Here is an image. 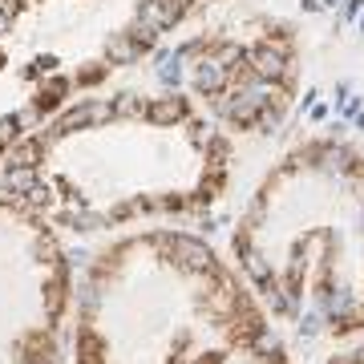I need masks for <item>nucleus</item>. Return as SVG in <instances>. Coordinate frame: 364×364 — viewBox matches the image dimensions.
<instances>
[{
	"label": "nucleus",
	"mask_w": 364,
	"mask_h": 364,
	"mask_svg": "<svg viewBox=\"0 0 364 364\" xmlns=\"http://www.w3.org/2000/svg\"><path fill=\"white\" fill-rule=\"evenodd\" d=\"M0 170L4 191L61 239H97L219 207L231 191L235 146L186 93L109 90L57 109Z\"/></svg>",
	"instance_id": "obj_1"
},
{
	"label": "nucleus",
	"mask_w": 364,
	"mask_h": 364,
	"mask_svg": "<svg viewBox=\"0 0 364 364\" xmlns=\"http://www.w3.org/2000/svg\"><path fill=\"white\" fill-rule=\"evenodd\" d=\"M272 336L235 263L186 227L109 235L73 272L69 364H235Z\"/></svg>",
	"instance_id": "obj_2"
},
{
	"label": "nucleus",
	"mask_w": 364,
	"mask_h": 364,
	"mask_svg": "<svg viewBox=\"0 0 364 364\" xmlns=\"http://www.w3.org/2000/svg\"><path fill=\"white\" fill-rule=\"evenodd\" d=\"M231 263L267 320L299 340L364 332V146L312 134L247 195Z\"/></svg>",
	"instance_id": "obj_3"
},
{
	"label": "nucleus",
	"mask_w": 364,
	"mask_h": 364,
	"mask_svg": "<svg viewBox=\"0 0 364 364\" xmlns=\"http://www.w3.org/2000/svg\"><path fill=\"white\" fill-rule=\"evenodd\" d=\"M210 0H0V162Z\"/></svg>",
	"instance_id": "obj_4"
},
{
	"label": "nucleus",
	"mask_w": 364,
	"mask_h": 364,
	"mask_svg": "<svg viewBox=\"0 0 364 364\" xmlns=\"http://www.w3.org/2000/svg\"><path fill=\"white\" fill-rule=\"evenodd\" d=\"M178 57L186 97L227 134H272L304 85L299 33L275 16H247L235 28L203 33Z\"/></svg>",
	"instance_id": "obj_5"
},
{
	"label": "nucleus",
	"mask_w": 364,
	"mask_h": 364,
	"mask_svg": "<svg viewBox=\"0 0 364 364\" xmlns=\"http://www.w3.org/2000/svg\"><path fill=\"white\" fill-rule=\"evenodd\" d=\"M73 263L65 239L0 191V364H65Z\"/></svg>",
	"instance_id": "obj_6"
},
{
	"label": "nucleus",
	"mask_w": 364,
	"mask_h": 364,
	"mask_svg": "<svg viewBox=\"0 0 364 364\" xmlns=\"http://www.w3.org/2000/svg\"><path fill=\"white\" fill-rule=\"evenodd\" d=\"M235 364H291V356H287V348L279 344V336H272L267 344H259V348L247 352V356H239Z\"/></svg>",
	"instance_id": "obj_7"
},
{
	"label": "nucleus",
	"mask_w": 364,
	"mask_h": 364,
	"mask_svg": "<svg viewBox=\"0 0 364 364\" xmlns=\"http://www.w3.org/2000/svg\"><path fill=\"white\" fill-rule=\"evenodd\" d=\"M324 364H364V340H356V344H352V340H344V344H340V348L332 352Z\"/></svg>",
	"instance_id": "obj_8"
}]
</instances>
